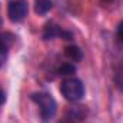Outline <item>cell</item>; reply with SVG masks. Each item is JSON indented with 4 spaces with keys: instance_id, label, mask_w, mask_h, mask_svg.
I'll list each match as a JSON object with an SVG mask.
<instances>
[{
    "instance_id": "1",
    "label": "cell",
    "mask_w": 123,
    "mask_h": 123,
    "mask_svg": "<svg viewBox=\"0 0 123 123\" xmlns=\"http://www.w3.org/2000/svg\"><path fill=\"white\" fill-rule=\"evenodd\" d=\"M31 100L39 106L40 109V115L43 117V120H50L57 110V103L56 100L44 92H39V93H33L31 94Z\"/></svg>"
},
{
    "instance_id": "2",
    "label": "cell",
    "mask_w": 123,
    "mask_h": 123,
    "mask_svg": "<svg viewBox=\"0 0 123 123\" xmlns=\"http://www.w3.org/2000/svg\"><path fill=\"white\" fill-rule=\"evenodd\" d=\"M60 92L69 102H79L85 96V86L82 80L76 77L64 79L60 85Z\"/></svg>"
},
{
    "instance_id": "3",
    "label": "cell",
    "mask_w": 123,
    "mask_h": 123,
    "mask_svg": "<svg viewBox=\"0 0 123 123\" xmlns=\"http://www.w3.org/2000/svg\"><path fill=\"white\" fill-rule=\"evenodd\" d=\"M27 10L29 6L26 0H12L7 7V16L12 22L19 23L27 16Z\"/></svg>"
},
{
    "instance_id": "4",
    "label": "cell",
    "mask_w": 123,
    "mask_h": 123,
    "mask_svg": "<svg viewBox=\"0 0 123 123\" xmlns=\"http://www.w3.org/2000/svg\"><path fill=\"white\" fill-rule=\"evenodd\" d=\"M57 36L66 37V39H70V37H72V34H70L69 31H64L63 29H60V27L56 26V25H47V26L44 27V31H43V39H44V40H52V39H55V37H57Z\"/></svg>"
},
{
    "instance_id": "5",
    "label": "cell",
    "mask_w": 123,
    "mask_h": 123,
    "mask_svg": "<svg viewBox=\"0 0 123 123\" xmlns=\"http://www.w3.org/2000/svg\"><path fill=\"white\" fill-rule=\"evenodd\" d=\"M14 36L12 33H0V53L6 55L7 50L12 47L13 42H14Z\"/></svg>"
},
{
    "instance_id": "6",
    "label": "cell",
    "mask_w": 123,
    "mask_h": 123,
    "mask_svg": "<svg viewBox=\"0 0 123 123\" xmlns=\"http://www.w3.org/2000/svg\"><path fill=\"white\" fill-rule=\"evenodd\" d=\"M64 55L73 62H80L82 57H83V53L77 46H67L64 49Z\"/></svg>"
},
{
    "instance_id": "7",
    "label": "cell",
    "mask_w": 123,
    "mask_h": 123,
    "mask_svg": "<svg viewBox=\"0 0 123 123\" xmlns=\"http://www.w3.org/2000/svg\"><path fill=\"white\" fill-rule=\"evenodd\" d=\"M52 7V0H34V10L37 14H46Z\"/></svg>"
},
{
    "instance_id": "8",
    "label": "cell",
    "mask_w": 123,
    "mask_h": 123,
    "mask_svg": "<svg viewBox=\"0 0 123 123\" xmlns=\"http://www.w3.org/2000/svg\"><path fill=\"white\" fill-rule=\"evenodd\" d=\"M67 119L69 122H73V120H82L85 119V110L82 106H77V107H72L67 113Z\"/></svg>"
},
{
    "instance_id": "9",
    "label": "cell",
    "mask_w": 123,
    "mask_h": 123,
    "mask_svg": "<svg viewBox=\"0 0 123 123\" xmlns=\"http://www.w3.org/2000/svg\"><path fill=\"white\" fill-rule=\"evenodd\" d=\"M115 80H116L117 87L123 90V62L119 63V66L115 70Z\"/></svg>"
},
{
    "instance_id": "10",
    "label": "cell",
    "mask_w": 123,
    "mask_h": 123,
    "mask_svg": "<svg viewBox=\"0 0 123 123\" xmlns=\"http://www.w3.org/2000/svg\"><path fill=\"white\" fill-rule=\"evenodd\" d=\"M74 72H76V67L70 63H64L59 67V74L62 76H69V74H73Z\"/></svg>"
},
{
    "instance_id": "11",
    "label": "cell",
    "mask_w": 123,
    "mask_h": 123,
    "mask_svg": "<svg viewBox=\"0 0 123 123\" xmlns=\"http://www.w3.org/2000/svg\"><path fill=\"white\" fill-rule=\"evenodd\" d=\"M116 34H117V39L123 43V20L117 25V29H116Z\"/></svg>"
},
{
    "instance_id": "12",
    "label": "cell",
    "mask_w": 123,
    "mask_h": 123,
    "mask_svg": "<svg viewBox=\"0 0 123 123\" xmlns=\"http://www.w3.org/2000/svg\"><path fill=\"white\" fill-rule=\"evenodd\" d=\"M4 102H6V94H4V92L0 89V106H1Z\"/></svg>"
},
{
    "instance_id": "13",
    "label": "cell",
    "mask_w": 123,
    "mask_h": 123,
    "mask_svg": "<svg viewBox=\"0 0 123 123\" xmlns=\"http://www.w3.org/2000/svg\"><path fill=\"white\" fill-rule=\"evenodd\" d=\"M0 25H1V16H0Z\"/></svg>"
},
{
    "instance_id": "14",
    "label": "cell",
    "mask_w": 123,
    "mask_h": 123,
    "mask_svg": "<svg viewBox=\"0 0 123 123\" xmlns=\"http://www.w3.org/2000/svg\"><path fill=\"white\" fill-rule=\"evenodd\" d=\"M0 66H1V60H0Z\"/></svg>"
}]
</instances>
